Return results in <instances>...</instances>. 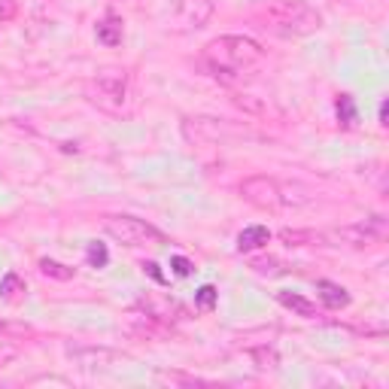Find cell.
I'll list each match as a JSON object with an SVG mask.
<instances>
[{
	"label": "cell",
	"mask_w": 389,
	"mask_h": 389,
	"mask_svg": "<svg viewBox=\"0 0 389 389\" xmlns=\"http://www.w3.org/2000/svg\"><path fill=\"white\" fill-rule=\"evenodd\" d=\"M317 289H319V298L326 301L328 307H347L350 304V295H347V289L344 286H337V283H332V280H319L317 283Z\"/></svg>",
	"instance_id": "9"
},
{
	"label": "cell",
	"mask_w": 389,
	"mask_h": 389,
	"mask_svg": "<svg viewBox=\"0 0 389 389\" xmlns=\"http://www.w3.org/2000/svg\"><path fill=\"white\" fill-rule=\"evenodd\" d=\"M337 116L344 119V125H353V119H356V107H353V101H350L347 94L337 101Z\"/></svg>",
	"instance_id": "12"
},
{
	"label": "cell",
	"mask_w": 389,
	"mask_h": 389,
	"mask_svg": "<svg viewBox=\"0 0 389 389\" xmlns=\"http://www.w3.org/2000/svg\"><path fill=\"white\" fill-rule=\"evenodd\" d=\"M277 298H280L283 307H289V311L298 313V317H304V319L317 317V304H313V301H307L304 295H298V292H280Z\"/></svg>",
	"instance_id": "8"
},
{
	"label": "cell",
	"mask_w": 389,
	"mask_h": 389,
	"mask_svg": "<svg viewBox=\"0 0 389 389\" xmlns=\"http://www.w3.org/2000/svg\"><path fill=\"white\" fill-rule=\"evenodd\" d=\"M107 259H109V255H107V249L101 246V244H92V246H89V262H92L94 268H104Z\"/></svg>",
	"instance_id": "13"
},
{
	"label": "cell",
	"mask_w": 389,
	"mask_h": 389,
	"mask_svg": "<svg viewBox=\"0 0 389 389\" xmlns=\"http://www.w3.org/2000/svg\"><path fill=\"white\" fill-rule=\"evenodd\" d=\"M98 43H104V46H119L122 43V21L119 19H104L98 25Z\"/></svg>",
	"instance_id": "10"
},
{
	"label": "cell",
	"mask_w": 389,
	"mask_h": 389,
	"mask_svg": "<svg viewBox=\"0 0 389 389\" xmlns=\"http://www.w3.org/2000/svg\"><path fill=\"white\" fill-rule=\"evenodd\" d=\"M268 21L277 34L283 36H301L319 28V12L313 6H307L304 0H280L268 10Z\"/></svg>",
	"instance_id": "2"
},
{
	"label": "cell",
	"mask_w": 389,
	"mask_h": 389,
	"mask_svg": "<svg viewBox=\"0 0 389 389\" xmlns=\"http://www.w3.org/2000/svg\"><path fill=\"white\" fill-rule=\"evenodd\" d=\"M195 301H198V307H207L210 311V307L216 304V289H213V286H204V289L195 295Z\"/></svg>",
	"instance_id": "15"
},
{
	"label": "cell",
	"mask_w": 389,
	"mask_h": 389,
	"mask_svg": "<svg viewBox=\"0 0 389 389\" xmlns=\"http://www.w3.org/2000/svg\"><path fill=\"white\" fill-rule=\"evenodd\" d=\"M125 94H128V79H125V73H119V70L101 73L98 83H94V101L109 109H119L125 104Z\"/></svg>",
	"instance_id": "5"
},
{
	"label": "cell",
	"mask_w": 389,
	"mask_h": 389,
	"mask_svg": "<svg viewBox=\"0 0 389 389\" xmlns=\"http://www.w3.org/2000/svg\"><path fill=\"white\" fill-rule=\"evenodd\" d=\"M268 240H271V231L265 229V225H249V229L240 231V238H238V249H240V253H253V249L265 246Z\"/></svg>",
	"instance_id": "7"
},
{
	"label": "cell",
	"mask_w": 389,
	"mask_h": 389,
	"mask_svg": "<svg viewBox=\"0 0 389 389\" xmlns=\"http://www.w3.org/2000/svg\"><path fill=\"white\" fill-rule=\"evenodd\" d=\"M240 195L246 198L249 204L262 210H277L286 204V195H283V186L271 177H249L240 182Z\"/></svg>",
	"instance_id": "4"
},
{
	"label": "cell",
	"mask_w": 389,
	"mask_h": 389,
	"mask_svg": "<svg viewBox=\"0 0 389 389\" xmlns=\"http://www.w3.org/2000/svg\"><path fill=\"white\" fill-rule=\"evenodd\" d=\"M107 234L113 240H119L125 246H140L146 240H161V234L152 229L149 222H143V219H134V216H109L104 222Z\"/></svg>",
	"instance_id": "3"
},
{
	"label": "cell",
	"mask_w": 389,
	"mask_h": 389,
	"mask_svg": "<svg viewBox=\"0 0 389 389\" xmlns=\"http://www.w3.org/2000/svg\"><path fill=\"white\" fill-rule=\"evenodd\" d=\"M383 234H386L383 216H371V219H362V222L341 229L337 231V238H341L344 244H350V246H371V244H377Z\"/></svg>",
	"instance_id": "6"
},
{
	"label": "cell",
	"mask_w": 389,
	"mask_h": 389,
	"mask_svg": "<svg viewBox=\"0 0 389 389\" xmlns=\"http://www.w3.org/2000/svg\"><path fill=\"white\" fill-rule=\"evenodd\" d=\"M255 359L268 362L265 368H277V353H274V350H255Z\"/></svg>",
	"instance_id": "17"
},
{
	"label": "cell",
	"mask_w": 389,
	"mask_h": 389,
	"mask_svg": "<svg viewBox=\"0 0 389 389\" xmlns=\"http://www.w3.org/2000/svg\"><path fill=\"white\" fill-rule=\"evenodd\" d=\"M262 55H265V49L249 36H219L204 49V67L222 83H231L240 70L259 64Z\"/></svg>",
	"instance_id": "1"
},
{
	"label": "cell",
	"mask_w": 389,
	"mask_h": 389,
	"mask_svg": "<svg viewBox=\"0 0 389 389\" xmlns=\"http://www.w3.org/2000/svg\"><path fill=\"white\" fill-rule=\"evenodd\" d=\"M40 271L46 277H55V280H70V277H73V268H64V265H58V262H52V259H43Z\"/></svg>",
	"instance_id": "11"
},
{
	"label": "cell",
	"mask_w": 389,
	"mask_h": 389,
	"mask_svg": "<svg viewBox=\"0 0 389 389\" xmlns=\"http://www.w3.org/2000/svg\"><path fill=\"white\" fill-rule=\"evenodd\" d=\"M19 286H21V280H19L16 274H6V277H3V283H0V295H3V298H12V295H16Z\"/></svg>",
	"instance_id": "14"
},
{
	"label": "cell",
	"mask_w": 389,
	"mask_h": 389,
	"mask_svg": "<svg viewBox=\"0 0 389 389\" xmlns=\"http://www.w3.org/2000/svg\"><path fill=\"white\" fill-rule=\"evenodd\" d=\"M171 265H174V271H177L180 277H189V274H192V262H189V259H182V255H174V259H171Z\"/></svg>",
	"instance_id": "16"
}]
</instances>
